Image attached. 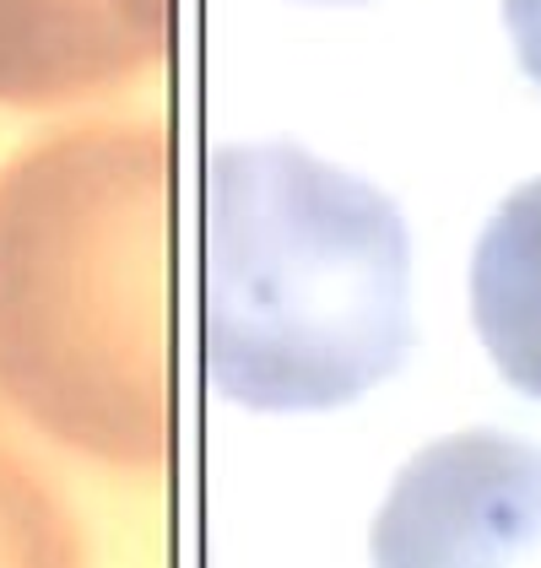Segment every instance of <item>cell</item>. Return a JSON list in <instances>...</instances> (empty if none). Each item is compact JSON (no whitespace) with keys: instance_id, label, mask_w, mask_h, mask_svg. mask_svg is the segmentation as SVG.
Wrapping results in <instances>:
<instances>
[{"instance_id":"3957f363","label":"cell","mask_w":541,"mask_h":568,"mask_svg":"<svg viewBox=\"0 0 541 568\" xmlns=\"http://www.w3.org/2000/svg\"><path fill=\"white\" fill-rule=\"evenodd\" d=\"M374 568H541V449L471 428L417 449L390 481Z\"/></svg>"},{"instance_id":"5b68a950","label":"cell","mask_w":541,"mask_h":568,"mask_svg":"<svg viewBox=\"0 0 541 568\" xmlns=\"http://www.w3.org/2000/svg\"><path fill=\"white\" fill-rule=\"evenodd\" d=\"M471 320L498 374L541 400V174L525 179L477 239Z\"/></svg>"},{"instance_id":"6da1fadb","label":"cell","mask_w":541,"mask_h":568,"mask_svg":"<svg viewBox=\"0 0 541 568\" xmlns=\"http://www.w3.org/2000/svg\"><path fill=\"white\" fill-rule=\"evenodd\" d=\"M0 395L103 466H169L180 169L163 131H60L0 169Z\"/></svg>"},{"instance_id":"277c9868","label":"cell","mask_w":541,"mask_h":568,"mask_svg":"<svg viewBox=\"0 0 541 568\" xmlns=\"http://www.w3.org/2000/svg\"><path fill=\"white\" fill-rule=\"evenodd\" d=\"M169 33V0H0V103L125 82Z\"/></svg>"},{"instance_id":"52a82bcc","label":"cell","mask_w":541,"mask_h":568,"mask_svg":"<svg viewBox=\"0 0 541 568\" xmlns=\"http://www.w3.org/2000/svg\"><path fill=\"white\" fill-rule=\"evenodd\" d=\"M503 28L520 54L525 77L541 88V0H503Z\"/></svg>"},{"instance_id":"7a4b0ae2","label":"cell","mask_w":541,"mask_h":568,"mask_svg":"<svg viewBox=\"0 0 541 568\" xmlns=\"http://www.w3.org/2000/svg\"><path fill=\"white\" fill-rule=\"evenodd\" d=\"M411 347L396 201L293 141L217 146L201 174V363L244 412H336Z\"/></svg>"},{"instance_id":"8992f818","label":"cell","mask_w":541,"mask_h":568,"mask_svg":"<svg viewBox=\"0 0 541 568\" xmlns=\"http://www.w3.org/2000/svg\"><path fill=\"white\" fill-rule=\"evenodd\" d=\"M0 568H82V541L44 481L0 449Z\"/></svg>"}]
</instances>
